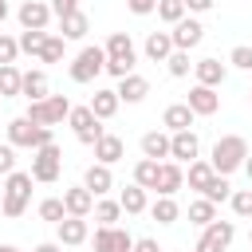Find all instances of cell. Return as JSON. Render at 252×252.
<instances>
[{
  "instance_id": "44dd1931",
  "label": "cell",
  "mask_w": 252,
  "mask_h": 252,
  "mask_svg": "<svg viewBox=\"0 0 252 252\" xmlns=\"http://www.w3.org/2000/svg\"><path fill=\"white\" fill-rule=\"evenodd\" d=\"M87 106H91V114H94V118H102V122H106V118H114V114H118V106H122V102H118V94H114L110 87H98V91L91 94V102H87Z\"/></svg>"
},
{
  "instance_id": "6da1fadb",
  "label": "cell",
  "mask_w": 252,
  "mask_h": 252,
  "mask_svg": "<svg viewBox=\"0 0 252 252\" xmlns=\"http://www.w3.org/2000/svg\"><path fill=\"white\" fill-rule=\"evenodd\" d=\"M102 51H106V67L102 71L114 75V79H122V75H130L138 67V47H134L130 32H110L106 43H102Z\"/></svg>"
},
{
  "instance_id": "2e32d148",
  "label": "cell",
  "mask_w": 252,
  "mask_h": 252,
  "mask_svg": "<svg viewBox=\"0 0 252 252\" xmlns=\"http://www.w3.org/2000/svg\"><path fill=\"white\" fill-rule=\"evenodd\" d=\"M63 209H67V217H91L94 193L87 185H71V189H63Z\"/></svg>"
},
{
  "instance_id": "ee69618b",
  "label": "cell",
  "mask_w": 252,
  "mask_h": 252,
  "mask_svg": "<svg viewBox=\"0 0 252 252\" xmlns=\"http://www.w3.org/2000/svg\"><path fill=\"white\" fill-rule=\"evenodd\" d=\"M126 8H130L134 16H150V12L158 8V0H126Z\"/></svg>"
},
{
  "instance_id": "e575fe53",
  "label": "cell",
  "mask_w": 252,
  "mask_h": 252,
  "mask_svg": "<svg viewBox=\"0 0 252 252\" xmlns=\"http://www.w3.org/2000/svg\"><path fill=\"white\" fill-rule=\"evenodd\" d=\"M91 244H94V252H118V224H98Z\"/></svg>"
},
{
  "instance_id": "f1b7e54d",
  "label": "cell",
  "mask_w": 252,
  "mask_h": 252,
  "mask_svg": "<svg viewBox=\"0 0 252 252\" xmlns=\"http://www.w3.org/2000/svg\"><path fill=\"white\" fill-rule=\"evenodd\" d=\"M213 173H217V169H213L209 161L193 158V161H189V173H185V181H189V189H197V193H201V189L209 185V177H213Z\"/></svg>"
},
{
  "instance_id": "d4e9b609",
  "label": "cell",
  "mask_w": 252,
  "mask_h": 252,
  "mask_svg": "<svg viewBox=\"0 0 252 252\" xmlns=\"http://www.w3.org/2000/svg\"><path fill=\"white\" fill-rule=\"evenodd\" d=\"M87 32H91V20H87V12H67L63 20H59V35L71 43V39H87Z\"/></svg>"
},
{
  "instance_id": "52a82bcc",
  "label": "cell",
  "mask_w": 252,
  "mask_h": 252,
  "mask_svg": "<svg viewBox=\"0 0 252 252\" xmlns=\"http://www.w3.org/2000/svg\"><path fill=\"white\" fill-rule=\"evenodd\" d=\"M67 114H71V98L67 94H47V98L28 102V118L35 126H59Z\"/></svg>"
},
{
  "instance_id": "cb8c5ba5",
  "label": "cell",
  "mask_w": 252,
  "mask_h": 252,
  "mask_svg": "<svg viewBox=\"0 0 252 252\" xmlns=\"http://www.w3.org/2000/svg\"><path fill=\"white\" fill-rule=\"evenodd\" d=\"M122 154H126V142H122L118 134H102V138L94 142V161H102V165L122 161Z\"/></svg>"
},
{
  "instance_id": "8992f818",
  "label": "cell",
  "mask_w": 252,
  "mask_h": 252,
  "mask_svg": "<svg viewBox=\"0 0 252 252\" xmlns=\"http://www.w3.org/2000/svg\"><path fill=\"white\" fill-rule=\"evenodd\" d=\"M102 67H106V51H102L98 43H87V47L71 59L67 75H71V83H94V79L102 75Z\"/></svg>"
},
{
  "instance_id": "e0dca14e",
  "label": "cell",
  "mask_w": 252,
  "mask_h": 252,
  "mask_svg": "<svg viewBox=\"0 0 252 252\" xmlns=\"http://www.w3.org/2000/svg\"><path fill=\"white\" fill-rule=\"evenodd\" d=\"M83 185H87L94 197H106V193L114 189V173H110V165H102V161L87 165V173H83Z\"/></svg>"
},
{
  "instance_id": "9c48e42d",
  "label": "cell",
  "mask_w": 252,
  "mask_h": 252,
  "mask_svg": "<svg viewBox=\"0 0 252 252\" xmlns=\"http://www.w3.org/2000/svg\"><path fill=\"white\" fill-rule=\"evenodd\" d=\"M185 106L197 114V118H213L220 110V91L217 87H205V83H193L189 94H185Z\"/></svg>"
},
{
  "instance_id": "7bdbcfd3",
  "label": "cell",
  "mask_w": 252,
  "mask_h": 252,
  "mask_svg": "<svg viewBox=\"0 0 252 252\" xmlns=\"http://www.w3.org/2000/svg\"><path fill=\"white\" fill-rule=\"evenodd\" d=\"M12 169H16V146L4 142V146H0V177H8Z\"/></svg>"
},
{
  "instance_id": "816d5d0a",
  "label": "cell",
  "mask_w": 252,
  "mask_h": 252,
  "mask_svg": "<svg viewBox=\"0 0 252 252\" xmlns=\"http://www.w3.org/2000/svg\"><path fill=\"white\" fill-rule=\"evenodd\" d=\"M0 252H20V248L16 244H0Z\"/></svg>"
},
{
  "instance_id": "7dc6e473",
  "label": "cell",
  "mask_w": 252,
  "mask_h": 252,
  "mask_svg": "<svg viewBox=\"0 0 252 252\" xmlns=\"http://www.w3.org/2000/svg\"><path fill=\"white\" fill-rule=\"evenodd\" d=\"M217 0H185V12H193V16H201V12H209Z\"/></svg>"
},
{
  "instance_id": "83f0119b",
  "label": "cell",
  "mask_w": 252,
  "mask_h": 252,
  "mask_svg": "<svg viewBox=\"0 0 252 252\" xmlns=\"http://www.w3.org/2000/svg\"><path fill=\"white\" fill-rule=\"evenodd\" d=\"M134 181H138L146 193H154V185H158V161H154V158H138V165H134Z\"/></svg>"
},
{
  "instance_id": "681fc988",
  "label": "cell",
  "mask_w": 252,
  "mask_h": 252,
  "mask_svg": "<svg viewBox=\"0 0 252 252\" xmlns=\"http://www.w3.org/2000/svg\"><path fill=\"white\" fill-rule=\"evenodd\" d=\"M244 173H248V181H252V150H248V158H244V165H240Z\"/></svg>"
},
{
  "instance_id": "1f68e13d",
  "label": "cell",
  "mask_w": 252,
  "mask_h": 252,
  "mask_svg": "<svg viewBox=\"0 0 252 252\" xmlns=\"http://www.w3.org/2000/svg\"><path fill=\"white\" fill-rule=\"evenodd\" d=\"M189 220H193L197 228H205L209 220H217V205H213L209 197H197V201H189Z\"/></svg>"
},
{
  "instance_id": "f5cc1de1",
  "label": "cell",
  "mask_w": 252,
  "mask_h": 252,
  "mask_svg": "<svg viewBox=\"0 0 252 252\" xmlns=\"http://www.w3.org/2000/svg\"><path fill=\"white\" fill-rule=\"evenodd\" d=\"M248 248H252V228H248Z\"/></svg>"
},
{
  "instance_id": "5bb4252c",
  "label": "cell",
  "mask_w": 252,
  "mask_h": 252,
  "mask_svg": "<svg viewBox=\"0 0 252 252\" xmlns=\"http://www.w3.org/2000/svg\"><path fill=\"white\" fill-rule=\"evenodd\" d=\"M185 185V169H181V161H158V185H154V193L158 197H173L177 189Z\"/></svg>"
},
{
  "instance_id": "484cf974",
  "label": "cell",
  "mask_w": 252,
  "mask_h": 252,
  "mask_svg": "<svg viewBox=\"0 0 252 252\" xmlns=\"http://www.w3.org/2000/svg\"><path fill=\"white\" fill-rule=\"evenodd\" d=\"M118 205H122V213L138 217V213H146V209H150V197H146V189H142L138 181H130V185L118 193Z\"/></svg>"
},
{
  "instance_id": "60d3db41",
  "label": "cell",
  "mask_w": 252,
  "mask_h": 252,
  "mask_svg": "<svg viewBox=\"0 0 252 252\" xmlns=\"http://www.w3.org/2000/svg\"><path fill=\"white\" fill-rule=\"evenodd\" d=\"M228 63L240 67V71H252V43H236V47L228 51Z\"/></svg>"
},
{
  "instance_id": "c3c4849f",
  "label": "cell",
  "mask_w": 252,
  "mask_h": 252,
  "mask_svg": "<svg viewBox=\"0 0 252 252\" xmlns=\"http://www.w3.org/2000/svg\"><path fill=\"white\" fill-rule=\"evenodd\" d=\"M32 252H63V244H59V240H43V244H35Z\"/></svg>"
},
{
  "instance_id": "4fadbf2b",
  "label": "cell",
  "mask_w": 252,
  "mask_h": 252,
  "mask_svg": "<svg viewBox=\"0 0 252 252\" xmlns=\"http://www.w3.org/2000/svg\"><path fill=\"white\" fill-rule=\"evenodd\" d=\"M114 94H118V102H126V106H138V102L150 94V79H146V75H138V71H130V75H122V79H118Z\"/></svg>"
},
{
  "instance_id": "ffe728a7",
  "label": "cell",
  "mask_w": 252,
  "mask_h": 252,
  "mask_svg": "<svg viewBox=\"0 0 252 252\" xmlns=\"http://www.w3.org/2000/svg\"><path fill=\"white\" fill-rule=\"evenodd\" d=\"M142 51H146L150 63H165L169 51H173V35H169V32H150L146 43H142Z\"/></svg>"
},
{
  "instance_id": "d590c367",
  "label": "cell",
  "mask_w": 252,
  "mask_h": 252,
  "mask_svg": "<svg viewBox=\"0 0 252 252\" xmlns=\"http://www.w3.org/2000/svg\"><path fill=\"white\" fill-rule=\"evenodd\" d=\"M43 39H47V32H39V28H24L16 43H20V51H24V55H35V59H39V47H43Z\"/></svg>"
},
{
  "instance_id": "f546056e",
  "label": "cell",
  "mask_w": 252,
  "mask_h": 252,
  "mask_svg": "<svg viewBox=\"0 0 252 252\" xmlns=\"http://www.w3.org/2000/svg\"><path fill=\"white\" fill-rule=\"evenodd\" d=\"M201 197H209L213 205L228 201V197H232V185H228V177H224V173H213V177H209V185L201 189Z\"/></svg>"
},
{
  "instance_id": "836d02e7",
  "label": "cell",
  "mask_w": 252,
  "mask_h": 252,
  "mask_svg": "<svg viewBox=\"0 0 252 252\" xmlns=\"http://www.w3.org/2000/svg\"><path fill=\"white\" fill-rule=\"evenodd\" d=\"M63 55H67V39L63 35H47L43 47H39V63H63Z\"/></svg>"
},
{
  "instance_id": "8d00e7d4",
  "label": "cell",
  "mask_w": 252,
  "mask_h": 252,
  "mask_svg": "<svg viewBox=\"0 0 252 252\" xmlns=\"http://www.w3.org/2000/svg\"><path fill=\"white\" fill-rule=\"evenodd\" d=\"M154 12H158V20H161V24H169V28H173L181 16H189V12H185V0H158V8H154Z\"/></svg>"
},
{
  "instance_id": "f35d334b",
  "label": "cell",
  "mask_w": 252,
  "mask_h": 252,
  "mask_svg": "<svg viewBox=\"0 0 252 252\" xmlns=\"http://www.w3.org/2000/svg\"><path fill=\"white\" fill-rule=\"evenodd\" d=\"M67 217V209H63V197H43L39 201V220H51V224H59Z\"/></svg>"
},
{
  "instance_id": "277c9868",
  "label": "cell",
  "mask_w": 252,
  "mask_h": 252,
  "mask_svg": "<svg viewBox=\"0 0 252 252\" xmlns=\"http://www.w3.org/2000/svg\"><path fill=\"white\" fill-rule=\"evenodd\" d=\"M8 142L20 150H39V146H47V142H55V134H51V126H35L28 114H20V118H12L8 122Z\"/></svg>"
},
{
  "instance_id": "b9f144b4",
  "label": "cell",
  "mask_w": 252,
  "mask_h": 252,
  "mask_svg": "<svg viewBox=\"0 0 252 252\" xmlns=\"http://www.w3.org/2000/svg\"><path fill=\"white\" fill-rule=\"evenodd\" d=\"M16 55H20L16 35H4V32H0V63H16Z\"/></svg>"
},
{
  "instance_id": "ba28073f",
  "label": "cell",
  "mask_w": 252,
  "mask_h": 252,
  "mask_svg": "<svg viewBox=\"0 0 252 252\" xmlns=\"http://www.w3.org/2000/svg\"><path fill=\"white\" fill-rule=\"evenodd\" d=\"M67 122H71V130H75V138H79L83 146H94V142L106 134V130H102V118H94L91 106H71Z\"/></svg>"
},
{
  "instance_id": "4316f807",
  "label": "cell",
  "mask_w": 252,
  "mask_h": 252,
  "mask_svg": "<svg viewBox=\"0 0 252 252\" xmlns=\"http://www.w3.org/2000/svg\"><path fill=\"white\" fill-rule=\"evenodd\" d=\"M146 213H150V217H154L158 224H173V220L181 217V205H177L173 197H158V201H154V205H150Z\"/></svg>"
},
{
  "instance_id": "4dcf8cb0",
  "label": "cell",
  "mask_w": 252,
  "mask_h": 252,
  "mask_svg": "<svg viewBox=\"0 0 252 252\" xmlns=\"http://www.w3.org/2000/svg\"><path fill=\"white\" fill-rule=\"evenodd\" d=\"M94 220L98 224H118V217H122V205L118 201H110V197H94Z\"/></svg>"
},
{
  "instance_id": "74e56055",
  "label": "cell",
  "mask_w": 252,
  "mask_h": 252,
  "mask_svg": "<svg viewBox=\"0 0 252 252\" xmlns=\"http://www.w3.org/2000/svg\"><path fill=\"white\" fill-rule=\"evenodd\" d=\"M165 71L173 75V79H185L189 71H193V59H189V51H169V59H165Z\"/></svg>"
},
{
  "instance_id": "7c38bea8",
  "label": "cell",
  "mask_w": 252,
  "mask_h": 252,
  "mask_svg": "<svg viewBox=\"0 0 252 252\" xmlns=\"http://www.w3.org/2000/svg\"><path fill=\"white\" fill-rule=\"evenodd\" d=\"M16 20H20V28H39V32H47V24H51V4H47V0H24V4L16 8Z\"/></svg>"
},
{
  "instance_id": "f6af8a7d",
  "label": "cell",
  "mask_w": 252,
  "mask_h": 252,
  "mask_svg": "<svg viewBox=\"0 0 252 252\" xmlns=\"http://www.w3.org/2000/svg\"><path fill=\"white\" fill-rule=\"evenodd\" d=\"M75 8H79L75 0H51V16H59V20H63L67 12H75Z\"/></svg>"
},
{
  "instance_id": "3957f363",
  "label": "cell",
  "mask_w": 252,
  "mask_h": 252,
  "mask_svg": "<svg viewBox=\"0 0 252 252\" xmlns=\"http://www.w3.org/2000/svg\"><path fill=\"white\" fill-rule=\"evenodd\" d=\"M244 158H248V142L240 138V134H224V138H217L213 142V154H209V165L217 169V173H236L240 165H244Z\"/></svg>"
},
{
  "instance_id": "7a4b0ae2",
  "label": "cell",
  "mask_w": 252,
  "mask_h": 252,
  "mask_svg": "<svg viewBox=\"0 0 252 252\" xmlns=\"http://www.w3.org/2000/svg\"><path fill=\"white\" fill-rule=\"evenodd\" d=\"M32 173H24V169H12L8 177H4V197H0V213L4 217H24L28 213V201H32Z\"/></svg>"
},
{
  "instance_id": "f907efd6",
  "label": "cell",
  "mask_w": 252,
  "mask_h": 252,
  "mask_svg": "<svg viewBox=\"0 0 252 252\" xmlns=\"http://www.w3.org/2000/svg\"><path fill=\"white\" fill-rule=\"evenodd\" d=\"M8 20V0H0V24Z\"/></svg>"
},
{
  "instance_id": "d6986e66",
  "label": "cell",
  "mask_w": 252,
  "mask_h": 252,
  "mask_svg": "<svg viewBox=\"0 0 252 252\" xmlns=\"http://www.w3.org/2000/svg\"><path fill=\"white\" fill-rule=\"evenodd\" d=\"M20 94L28 98V102H35V98H47L51 94V87H47V71H24L20 75Z\"/></svg>"
},
{
  "instance_id": "7402d4cb",
  "label": "cell",
  "mask_w": 252,
  "mask_h": 252,
  "mask_svg": "<svg viewBox=\"0 0 252 252\" xmlns=\"http://www.w3.org/2000/svg\"><path fill=\"white\" fill-rule=\"evenodd\" d=\"M193 110L185 106V102H169L165 106V114H161V126L169 130V134H177V130H193Z\"/></svg>"
},
{
  "instance_id": "d6a6232c",
  "label": "cell",
  "mask_w": 252,
  "mask_h": 252,
  "mask_svg": "<svg viewBox=\"0 0 252 252\" xmlns=\"http://www.w3.org/2000/svg\"><path fill=\"white\" fill-rule=\"evenodd\" d=\"M20 67L16 63H0V98H12V94H20Z\"/></svg>"
},
{
  "instance_id": "8fae6325",
  "label": "cell",
  "mask_w": 252,
  "mask_h": 252,
  "mask_svg": "<svg viewBox=\"0 0 252 252\" xmlns=\"http://www.w3.org/2000/svg\"><path fill=\"white\" fill-rule=\"evenodd\" d=\"M55 240H59L63 248L87 244V240H91V224H87V217H63V220L55 224Z\"/></svg>"
},
{
  "instance_id": "ab89813d",
  "label": "cell",
  "mask_w": 252,
  "mask_h": 252,
  "mask_svg": "<svg viewBox=\"0 0 252 252\" xmlns=\"http://www.w3.org/2000/svg\"><path fill=\"white\" fill-rule=\"evenodd\" d=\"M228 205H232V213H236L240 220H252V189H232Z\"/></svg>"
},
{
  "instance_id": "db71d44e",
  "label": "cell",
  "mask_w": 252,
  "mask_h": 252,
  "mask_svg": "<svg viewBox=\"0 0 252 252\" xmlns=\"http://www.w3.org/2000/svg\"><path fill=\"white\" fill-rule=\"evenodd\" d=\"M248 102H252V91H248Z\"/></svg>"
},
{
  "instance_id": "9a60e30c",
  "label": "cell",
  "mask_w": 252,
  "mask_h": 252,
  "mask_svg": "<svg viewBox=\"0 0 252 252\" xmlns=\"http://www.w3.org/2000/svg\"><path fill=\"white\" fill-rule=\"evenodd\" d=\"M169 158H173V161H193V158H201V138H197L193 130L169 134Z\"/></svg>"
},
{
  "instance_id": "bcb514c9",
  "label": "cell",
  "mask_w": 252,
  "mask_h": 252,
  "mask_svg": "<svg viewBox=\"0 0 252 252\" xmlns=\"http://www.w3.org/2000/svg\"><path fill=\"white\" fill-rule=\"evenodd\" d=\"M130 252H161V244L154 240V236H142V240H134V248Z\"/></svg>"
},
{
  "instance_id": "ac0fdd59",
  "label": "cell",
  "mask_w": 252,
  "mask_h": 252,
  "mask_svg": "<svg viewBox=\"0 0 252 252\" xmlns=\"http://www.w3.org/2000/svg\"><path fill=\"white\" fill-rule=\"evenodd\" d=\"M193 75H197V83H205V87H220V83L228 79V67L209 55V59H197V63H193Z\"/></svg>"
},
{
  "instance_id": "603a6c76",
  "label": "cell",
  "mask_w": 252,
  "mask_h": 252,
  "mask_svg": "<svg viewBox=\"0 0 252 252\" xmlns=\"http://www.w3.org/2000/svg\"><path fill=\"white\" fill-rule=\"evenodd\" d=\"M142 158L165 161L169 158V130H146L142 134Z\"/></svg>"
},
{
  "instance_id": "11a10c76",
  "label": "cell",
  "mask_w": 252,
  "mask_h": 252,
  "mask_svg": "<svg viewBox=\"0 0 252 252\" xmlns=\"http://www.w3.org/2000/svg\"><path fill=\"white\" fill-rule=\"evenodd\" d=\"M0 102H4V98H0Z\"/></svg>"
},
{
  "instance_id": "5b68a950",
  "label": "cell",
  "mask_w": 252,
  "mask_h": 252,
  "mask_svg": "<svg viewBox=\"0 0 252 252\" xmlns=\"http://www.w3.org/2000/svg\"><path fill=\"white\" fill-rule=\"evenodd\" d=\"M28 173H32V181H39V185H55L59 173H63V150H59L55 142L32 150V169H28Z\"/></svg>"
},
{
  "instance_id": "30bf717a",
  "label": "cell",
  "mask_w": 252,
  "mask_h": 252,
  "mask_svg": "<svg viewBox=\"0 0 252 252\" xmlns=\"http://www.w3.org/2000/svg\"><path fill=\"white\" fill-rule=\"evenodd\" d=\"M169 35H173V47H177V51H193V47L205 39V28H201V20L181 16V20L169 28Z\"/></svg>"
}]
</instances>
